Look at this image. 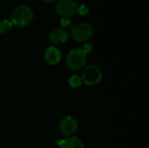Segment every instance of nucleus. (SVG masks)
Listing matches in <instances>:
<instances>
[{
	"label": "nucleus",
	"mask_w": 149,
	"mask_h": 148,
	"mask_svg": "<svg viewBox=\"0 0 149 148\" xmlns=\"http://www.w3.org/2000/svg\"><path fill=\"white\" fill-rule=\"evenodd\" d=\"M57 144L60 148H85L83 141L78 137L72 136L64 140H58Z\"/></svg>",
	"instance_id": "obj_9"
},
{
	"label": "nucleus",
	"mask_w": 149,
	"mask_h": 148,
	"mask_svg": "<svg viewBox=\"0 0 149 148\" xmlns=\"http://www.w3.org/2000/svg\"><path fill=\"white\" fill-rule=\"evenodd\" d=\"M81 79L83 84L88 86L96 85L102 79V72L97 65H88L83 68Z\"/></svg>",
	"instance_id": "obj_4"
},
{
	"label": "nucleus",
	"mask_w": 149,
	"mask_h": 148,
	"mask_svg": "<svg viewBox=\"0 0 149 148\" xmlns=\"http://www.w3.org/2000/svg\"><path fill=\"white\" fill-rule=\"evenodd\" d=\"M78 4L74 0H59L55 6L56 13L63 18H69L77 13Z\"/></svg>",
	"instance_id": "obj_5"
},
{
	"label": "nucleus",
	"mask_w": 149,
	"mask_h": 148,
	"mask_svg": "<svg viewBox=\"0 0 149 148\" xmlns=\"http://www.w3.org/2000/svg\"><path fill=\"white\" fill-rule=\"evenodd\" d=\"M40 1H42L43 3H52L58 0H40Z\"/></svg>",
	"instance_id": "obj_15"
},
{
	"label": "nucleus",
	"mask_w": 149,
	"mask_h": 148,
	"mask_svg": "<svg viewBox=\"0 0 149 148\" xmlns=\"http://www.w3.org/2000/svg\"><path fill=\"white\" fill-rule=\"evenodd\" d=\"M9 1H11V0H9Z\"/></svg>",
	"instance_id": "obj_17"
},
{
	"label": "nucleus",
	"mask_w": 149,
	"mask_h": 148,
	"mask_svg": "<svg viewBox=\"0 0 149 148\" xmlns=\"http://www.w3.org/2000/svg\"><path fill=\"white\" fill-rule=\"evenodd\" d=\"M69 39V33L67 31L58 28L53 30L49 35V41L54 45H61L66 43Z\"/></svg>",
	"instance_id": "obj_7"
},
{
	"label": "nucleus",
	"mask_w": 149,
	"mask_h": 148,
	"mask_svg": "<svg viewBox=\"0 0 149 148\" xmlns=\"http://www.w3.org/2000/svg\"><path fill=\"white\" fill-rule=\"evenodd\" d=\"M13 24L10 20L3 19L0 21V34H6L12 29Z\"/></svg>",
	"instance_id": "obj_10"
},
{
	"label": "nucleus",
	"mask_w": 149,
	"mask_h": 148,
	"mask_svg": "<svg viewBox=\"0 0 149 148\" xmlns=\"http://www.w3.org/2000/svg\"><path fill=\"white\" fill-rule=\"evenodd\" d=\"M58 127L64 136L72 137L78 130V121L72 116H66L61 120Z\"/></svg>",
	"instance_id": "obj_6"
},
{
	"label": "nucleus",
	"mask_w": 149,
	"mask_h": 148,
	"mask_svg": "<svg viewBox=\"0 0 149 148\" xmlns=\"http://www.w3.org/2000/svg\"><path fill=\"white\" fill-rule=\"evenodd\" d=\"M0 7H1V1H0Z\"/></svg>",
	"instance_id": "obj_16"
},
{
	"label": "nucleus",
	"mask_w": 149,
	"mask_h": 148,
	"mask_svg": "<svg viewBox=\"0 0 149 148\" xmlns=\"http://www.w3.org/2000/svg\"><path fill=\"white\" fill-rule=\"evenodd\" d=\"M44 58L46 63L50 65H56L61 61L62 53L60 50L56 46H50L45 50Z\"/></svg>",
	"instance_id": "obj_8"
},
{
	"label": "nucleus",
	"mask_w": 149,
	"mask_h": 148,
	"mask_svg": "<svg viewBox=\"0 0 149 148\" xmlns=\"http://www.w3.org/2000/svg\"><path fill=\"white\" fill-rule=\"evenodd\" d=\"M34 18V11L28 5L22 4L17 6L10 16V22L17 27H25L29 25Z\"/></svg>",
	"instance_id": "obj_1"
},
{
	"label": "nucleus",
	"mask_w": 149,
	"mask_h": 148,
	"mask_svg": "<svg viewBox=\"0 0 149 148\" xmlns=\"http://www.w3.org/2000/svg\"><path fill=\"white\" fill-rule=\"evenodd\" d=\"M83 51L87 55L88 53H90L91 51H92V50H93V45H92V44H90V43H86L85 45H84V47H83Z\"/></svg>",
	"instance_id": "obj_14"
},
{
	"label": "nucleus",
	"mask_w": 149,
	"mask_h": 148,
	"mask_svg": "<svg viewBox=\"0 0 149 148\" xmlns=\"http://www.w3.org/2000/svg\"><path fill=\"white\" fill-rule=\"evenodd\" d=\"M68 83H69L70 86L72 87V88H78V87L81 86L82 84H83L81 76H79V75H76V74L72 75V76L69 78Z\"/></svg>",
	"instance_id": "obj_11"
},
{
	"label": "nucleus",
	"mask_w": 149,
	"mask_h": 148,
	"mask_svg": "<svg viewBox=\"0 0 149 148\" xmlns=\"http://www.w3.org/2000/svg\"><path fill=\"white\" fill-rule=\"evenodd\" d=\"M89 12V9L87 8L86 5L85 4H80L79 6H78V9H77V13L79 14L80 16L84 17V16H86Z\"/></svg>",
	"instance_id": "obj_13"
},
{
	"label": "nucleus",
	"mask_w": 149,
	"mask_h": 148,
	"mask_svg": "<svg viewBox=\"0 0 149 148\" xmlns=\"http://www.w3.org/2000/svg\"><path fill=\"white\" fill-rule=\"evenodd\" d=\"M70 35L76 42H86L93 37V27L89 23L82 22L72 26Z\"/></svg>",
	"instance_id": "obj_3"
},
{
	"label": "nucleus",
	"mask_w": 149,
	"mask_h": 148,
	"mask_svg": "<svg viewBox=\"0 0 149 148\" xmlns=\"http://www.w3.org/2000/svg\"><path fill=\"white\" fill-rule=\"evenodd\" d=\"M87 61V57L86 54L83 51L82 49L75 48L71 50L65 58V64L66 66L74 72L79 71L83 69Z\"/></svg>",
	"instance_id": "obj_2"
},
{
	"label": "nucleus",
	"mask_w": 149,
	"mask_h": 148,
	"mask_svg": "<svg viewBox=\"0 0 149 148\" xmlns=\"http://www.w3.org/2000/svg\"><path fill=\"white\" fill-rule=\"evenodd\" d=\"M60 25H61V28L67 31V30H71L72 28V21L70 19V18H62L60 20Z\"/></svg>",
	"instance_id": "obj_12"
}]
</instances>
